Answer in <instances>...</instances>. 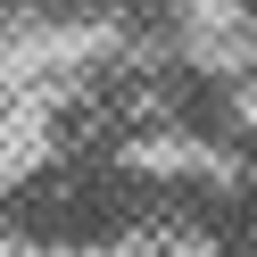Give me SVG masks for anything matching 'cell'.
<instances>
[{"mask_svg":"<svg viewBox=\"0 0 257 257\" xmlns=\"http://www.w3.org/2000/svg\"><path fill=\"white\" fill-rule=\"evenodd\" d=\"M133 257H191V249H183V240H166V232H158V240H133Z\"/></svg>","mask_w":257,"mask_h":257,"instance_id":"cell-1","label":"cell"}]
</instances>
